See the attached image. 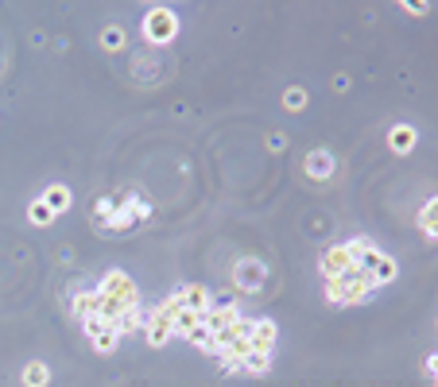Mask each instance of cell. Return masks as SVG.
<instances>
[{
  "instance_id": "277c9868",
  "label": "cell",
  "mask_w": 438,
  "mask_h": 387,
  "mask_svg": "<svg viewBox=\"0 0 438 387\" xmlns=\"http://www.w3.org/2000/svg\"><path fill=\"white\" fill-rule=\"evenodd\" d=\"M241 318V310H236V302L229 295H221V298H213V306L202 314V326L210 329V333H221V329H229L233 321Z\"/></svg>"
},
{
  "instance_id": "ba28073f",
  "label": "cell",
  "mask_w": 438,
  "mask_h": 387,
  "mask_svg": "<svg viewBox=\"0 0 438 387\" xmlns=\"http://www.w3.org/2000/svg\"><path fill=\"white\" fill-rule=\"evenodd\" d=\"M175 295H178V302H183L186 310H194V314H206L213 306V295L202 283H190V286H183V291H175Z\"/></svg>"
},
{
  "instance_id": "484cf974",
  "label": "cell",
  "mask_w": 438,
  "mask_h": 387,
  "mask_svg": "<svg viewBox=\"0 0 438 387\" xmlns=\"http://www.w3.org/2000/svg\"><path fill=\"white\" fill-rule=\"evenodd\" d=\"M132 217H136V221H148V217H152V205L140 202V198H132Z\"/></svg>"
},
{
  "instance_id": "6da1fadb",
  "label": "cell",
  "mask_w": 438,
  "mask_h": 387,
  "mask_svg": "<svg viewBox=\"0 0 438 387\" xmlns=\"http://www.w3.org/2000/svg\"><path fill=\"white\" fill-rule=\"evenodd\" d=\"M372 275L369 271H361L353 263V268L346 271V275H337V279H326V298L334 306H357V302H365V298H372Z\"/></svg>"
},
{
  "instance_id": "9c48e42d",
  "label": "cell",
  "mask_w": 438,
  "mask_h": 387,
  "mask_svg": "<svg viewBox=\"0 0 438 387\" xmlns=\"http://www.w3.org/2000/svg\"><path fill=\"white\" fill-rule=\"evenodd\" d=\"M248 341H253V353H271V349H276V321H271V318H256Z\"/></svg>"
},
{
  "instance_id": "5bb4252c",
  "label": "cell",
  "mask_w": 438,
  "mask_h": 387,
  "mask_svg": "<svg viewBox=\"0 0 438 387\" xmlns=\"http://www.w3.org/2000/svg\"><path fill=\"white\" fill-rule=\"evenodd\" d=\"M132 221H136L132 217V194H125V198L117 202V210H113V217L105 221V228H128Z\"/></svg>"
},
{
  "instance_id": "d4e9b609",
  "label": "cell",
  "mask_w": 438,
  "mask_h": 387,
  "mask_svg": "<svg viewBox=\"0 0 438 387\" xmlns=\"http://www.w3.org/2000/svg\"><path fill=\"white\" fill-rule=\"evenodd\" d=\"M117 202H120V198H101V202L93 205V213H97V221H101V225H105V221L113 217V210H117Z\"/></svg>"
},
{
  "instance_id": "ac0fdd59",
  "label": "cell",
  "mask_w": 438,
  "mask_h": 387,
  "mask_svg": "<svg viewBox=\"0 0 438 387\" xmlns=\"http://www.w3.org/2000/svg\"><path fill=\"white\" fill-rule=\"evenodd\" d=\"M51 384V368H47V364H27L24 368V387H47Z\"/></svg>"
},
{
  "instance_id": "4316f807",
  "label": "cell",
  "mask_w": 438,
  "mask_h": 387,
  "mask_svg": "<svg viewBox=\"0 0 438 387\" xmlns=\"http://www.w3.org/2000/svg\"><path fill=\"white\" fill-rule=\"evenodd\" d=\"M268 147H271V152H283L287 140H283V136H268Z\"/></svg>"
},
{
  "instance_id": "f1b7e54d",
  "label": "cell",
  "mask_w": 438,
  "mask_h": 387,
  "mask_svg": "<svg viewBox=\"0 0 438 387\" xmlns=\"http://www.w3.org/2000/svg\"><path fill=\"white\" fill-rule=\"evenodd\" d=\"M419 228H423V233L430 236V240H438V221H435V225H419Z\"/></svg>"
},
{
  "instance_id": "52a82bcc",
  "label": "cell",
  "mask_w": 438,
  "mask_h": 387,
  "mask_svg": "<svg viewBox=\"0 0 438 387\" xmlns=\"http://www.w3.org/2000/svg\"><path fill=\"white\" fill-rule=\"evenodd\" d=\"M349 268H353V256H349V248H346V244H334V248H326V256H322V271H326V279L346 275Z\"/></svg>"
},
{
  "instance_id": "e0dca14e",
  "label": "cell",
  "mask_w": 438,
  "mask_h": 387,
  "mask_svg": "<svg viewBox=\"0 0 438 387\" xmlns=\"http://www.w3.org/2000/svg\"><path fill=\"white\" fill-rule=\"evenodd\" d=\"M43 202L51 205L55 213H66V210H70V190H66V186H59V182H55V186H47Z\"/></svg>"
},
{
  "instance_id": "4fadbf2b",
  "label": "cell",
  "mask_w": 438,
  "mask_h": 387,
  "mask_svg": "<svg viewBox=\"0 0 438 387\" xmlns=\"http://www.w3.org/2000/svg\"><path fill=\"white\" fill-rule=\"evenodd\" d=\"M388 143H392V152L407 155V152L415 147V128H411V124H396L392 132H388Z\"/></svg>"
},
{
  "instance_id": "83f0119b",
  "label": "cell",
  "mask_w": 438,
  "mask_h": 387,
  "mask_svg": "<svg viewBox=\"0 0 438 387\" xmlns=\"http://www.w3.org/2000/svg\"><path fill=\"white\" fill-rule=\"evenodd\" d=\"M427 372H430V379L438 384V353H435V356H427Z\"/></svg>"
},
{
  "instance_id": "3957f363",
  "label": "cell",
  "mask_w": 438,
  "mask_h": 387,
  "mask_svg": "<svg viewBox=\"0 0 438 387\" xmlns=\"http://www.w3.org/2000/svg\"><path fill=\"white\" fill-rule=\"evenodd\" d=\"M143 35L152 43H171L178 35V20L171 8H152L148 16H143Z\"/></svg>"
},
{
  "instance_id": "603a6c76",
  "label": "cell",
  "mask_w": 438,
  "mask_h": 387,
  "mask_svg": "<svg viewBox=\"0 0 438 387\" xmlns=\"http://www.w3.org/2000/svg\"><path fill=\"white\" fill-rule=\"evenodd\" d=\"M283 105H287V109H291V112L306 109V89H303V85H291V89L283 93Z\"/></svg>"
},
{
  "instance_id": "30bf717a",
  "label": "cell",
  "mask_w": 438,
  "mask_h": 387,
  "mask_svg": "<svg viewBox=\"0 0 438 387\" xmlns=\"http://www.w3.org/2000/svg\"><path fill=\"white\" fill-rule=\"evenodd\" d=\"M70 310H74V318H82V321L101 318V295H97V291H78L74 302H70Z\"/></svg>"
},
{
  "instance_id": "7c38bea8",
  "label": "cell",
  "mask_w": 438,
  "mask_h": 387,
  "mask_svg": "<svg viewBox=\"0 0 438 387\" xmlns=\"http://www.w3.org/2000/svg\"><path fill=\"white\" fill-rule=\"evenodd\" d=\"M143 326H148V314H143V306H136V310H128L113 329H117L120 337H132V333H143Z\"/></svg>"
},
{
  "instance_id": "cb8c5ba5",
  "label": "cell",
  "mask_w": 438,
  "mask_h": 387,
  "mask_svg": "<svg viewBox=\"0 0 438 387\" xmlns=\"http://www.w3.org/2000/svg\"><path fill=\"white\" fill-rule=\"evenodd\" d=\"M101 47H105V51H120V47H125V31H120V27H105V31H101Z\"/></svg>"
},
{
  "instance_id": "8fae6325",
  "label": "cell",
  "mask_w": 438,
  "mask_h": 387,
  "mask_svg": "<svg viewBox=\"0 0 438 387\" xmlns=\"http://www.w3.org/2000/svg\"><path fill=\"white\" fill-rule=\"evenodd\" d=\"M306 175L318 178V182H326V178L334 175V155L330 152H311L306 155Z\"/></svg>"
},
{
  "instance_id": "7a4b0ae2",
  "label": "cell",
  "mask_w": 438,
  "mask_h": 387,
  "mask_svg": "<svg viewBox=\"0 0 438 387\" xmlns=\"http://www.w3.org/2000/svg\"><path fill=\"white\" fill-rule=\"evenodd\" d=\"M178 310H183L178 295H167L163 302H155V310L148 314V326H143V337H148V345L152 349L167 345L171 337H175V314Z\"/></svg>"
},
{
  "instance_id": "2e32d148",
  "label": "cell",
  "mask_w": 438,
  "mask_h": 387,
  "mask_svg": "<svg viewBox=\"0 0 438 387\" xmlns=\"http://www.w3.org/2000/svg\"><path fill=\"white\" fill-rule=\"evenodd\" d=\"M396 260H392V256H384L380 252V260H376V268H372V286H388L392 283V279H396Z\"/></svg>"
},
{
  "instance_id": "ffe728a7",
  "label": "cell",
  "mask_w": 438,
  "mask_h": 387,
  "mask_svg": "<svg viewBox=\"0 0 438 387\" xmlns=\"http://www.w3.org/2000/svg\"><path fill=\"white\" fill-rule=\"evenodd\" d=\"M183 341H186V345H194V349H202V353H210V349H213V333H210L206 326L190 329V333H186Z\"/></svg>"
},
{
  "instance_id": "8992f818",
  "label": "cell",
  "mask_w": 438,
  "mask_h": 387,
  "mask_svg": "<svg viewBox=\"0 0 438 387\" xmlns=\"http://www.w3.org/2000/svg\"><path fill=\"white\" fill-rule=\"evenodd\" d=\"M264 279H268V271H264L260 260H241V263H236V271H233V283L241 286V291H248V295L260 291Z\"/></svg>"
},
{
  "instance_id": "44dd1931",
  "label": "cell",
  "mask_w": 438,
  "mask_h": 387,
  "mask_svg": "<svg viewBox=\"0 0 438 387\" xmlns=\"http://www.w3.org/2000/svg\"><path fill=\"white\" fill-rule=\"evenodd\" d=\"M117 345H120V333H117V329H105V333H97V337H93V349H97L101 356H109Z\"/></svg>"
},
{
  "instance_id": "f546056e",
  "label": "cell",
  "mask_w": 438,
  "mask_h": 387,
  "mask_svg": "<svg viewBox=\"0 0 438 387\" xmlns=\"http://www.w3.org/2000/svg\"><path fill=\"white\" fill-rule=\"evenodd\" d=\"M435 387H438V384H435Z\"/></svg>"
},
{
  "instance_id": "d6986e66",
  "label": "cell",
  "mask_w": 438,
  "mask_h": 387,
  "mask_svg": "<svg viewBox=\"0 0 438 387\" xmlns=\"http://www.w3.org/2000/svg\"><path fill=\"white\" fill-rule=\"evenodd\" d=\"M198 326H202V314L186 310V306H183V310L175 314V337H186V333H190V329H198Z\"/></svg>"
},
{
  "instance_id": "7402d4cb",
  "label": "cell",
  "mask_w": 438,
  "mask_h": 387,
  "mask_svg": "<svg viewBox=\"0 0 438 387\" xmlns=\"http://www.w3.org/2000/svg\"><path fill=\"white\" fill-rule=\"evenodd\" d=\"M27 217H31V225H51V221L59 217V213H55L47 202H35L31 210H27Z\"/></svg>"
},
{
  "instance_id": "5b68a950",
  "label": "cell",
  "mask_w": 438,
  "mask_h": 387,
  "mask_svg": "<svg viewBox=\"0 0 438 387\" xmlns=\"http://www.w3.org/2000/svg\"><path fill=\"white\" fill-rule=\"evenodd\" d=\"M97 295L105 298H128V302H140V291L125 271H105V279L97 283Z\"/></svg>"
},
{
  "instance_id": "9a60e30c",
  "label": "cell",
  "mask_w": 438,
  "mask_h": 387,
  "mask_svg": "<svg viewBox=\"0 0 438 387\" xmlns=\"http://www.w3.org/2000/svg\"><path fill=\"white\" fill-rule=\"evenodd\" d=\"M271 372V353H248L241 364V376H268Z\"/></svg>"
}]
</instances>
